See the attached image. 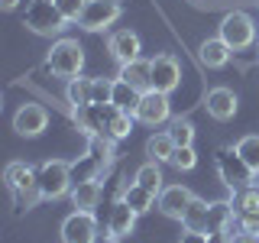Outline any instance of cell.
Masks as SVG:
<instances>
[{
	"instance_id": "ffe728a7",
	"label": "cell",
	"mask_w": 259,
	"mask_h": 243,
	"mask_svg": "<svg viewBox=\"0 0 259 243\" xmlns=\"http://www.w3.org/2000/svg\"><path fill=\"white\" fill-rule=\"evenodd\" d=\"M117 78H123L126 85L136 88V91H149V88H152V68H149V62H146V59L120 65V75Z\"/></svg>"
},
{
	"instance_id": "8d00e7d4",
	"label": "cell",
	"mask_w": 259,
	"mask_h": 243,
	"mask_svg": "<svg viewBox=\"0 0 259 243\" xmlns=\"http://www.w3.org/2000/svg\"><path fill=\"white\" fill-rule=\"evenodd\" d=\"M256 46H259V36H256Z\"/></svg>"
},
{
	"instance_id": "30bf717a",
	"label": "cell",
	"mask_w": 259,
	"mask_h": 243,
	"mask_svg": "<svg viewBox=\"0 0 259 243\" xmlns=\"http://www.w3.org/2000/svg\"><path fill=\"white\" fill-rule=\"evenodd\" d=\"M168 94L156 91V88H149V91H143L140 104H136L133 110V120L136 124H146V127H162L168 120Z\"/></svg>"
},
{
	"instance_id": "603a6c76",
	"label": "cell",
	"mask_w": 259,
	"mask_h": 243,
	"mask_svg": "<svg viewBox=\"0 0 259 243\" xmlns=\"http://www.w3.org/2000/svg\"><path fill=\"white\" fill-rule=\"evenodd\" d=\"M120 198H123L126 205L136 211V214H146V211H152V205H159L156 194L146 191L143 185H136V182H126V185H123V191H120Z\"/></svg>"
},
{
	"instance_id": "7402d4cb",
	"label": "cell",
	"mask_w": 259,
	"mask_h": 243,
	"mask_svg": "<svg viewBox=\"0 0 259 243\" xmlns=\"http://www.w3.org/2000/svg\"><path fill=\"white\" fill-rule=\"evenodd\" d=\"M65 101L68 107H84V104H94V78H68V88H65Z\"/></svg>"
},
{
	"instance_id": "836d02e7",
	"label": "cell",
	"mask_w": 259,
	"mask_h": 243,
	"mask_svg": "<svg viewBox=\"0 0 259 243\" xmlns=\"http://www.w3.org/2000/svg\"><path fill=\"white\" fill-rule=\"evenodd\" d=\"M233 243H259V233H249V230H237V233H233Z\"/></svg>"
},
{
	"instance_id": "5b68a950",
	"label": "cell",
	"mask_w": 259,
	"mask_h": 243,
	"mask_svg": "<svg viewBox=\"0 0 259 243\" xmlns=\"http://www.w3.org/2000/svg\"><path fill=\"white\" fill-rule=\"evenodd\" d=\"M39 175V191H42V201H59L71 191L75 185V172H71V162L65 159H46L42 166L36 169Z\"/></svg>"
},
{
	"instance_id": "9c48e42d",
	"label": "cell",
	"mask_w": 259,
	"mask_h": 243,
	"mask_svg": "<svg viewBox=\"0 0 259 243\" xmlns=\"http://www.w3.org/2000/svg\"><path fill=\"white\" fill-rule=\"evenodd\" d=\"M101 233H97V217L94 211H71L62 221V243H97Z\"/></svg>"
},
{
	"instance_id": "ac0fdd59",
	"label": "cell",
	"mask_w": 259,
	"mask_h": 243,
	"mask_svg": "<svg viewBox=\"0 0 259 243\" xmlns=\"http://www.w3.org/2000/svg\"><path fill=\"white\" fill-rule=\"evenodd\" d=\"M101 182L97 178H81V182L71 185V191H68V198H71V205H75L78 211H94L97 208V201H101Z\"/></svg>"
},
{
	"instance_id": "7c38bea8",
	"label": "cell",
	"mask_w": 259,
	"mask_h": 243,
	"mask_svg": "<svg viewBox=\"0 0 259 243\" xmlns=\"http://www.w3.org/2000/svg\"><path fill=\"white\" fill-rule=\"evenodd\" d=\"M149 68H152V88L162 94H172L178 85H182V68L172 55H156L149 59Z\"/></svg>"
},
{
	"instance_id": "4fadbf2b",
	"label": "cell",
	"mask_w": 259,
	"mask_h": 243,
	"mask_svg": "<svg viewBox=\"0 0 259 243\" xmlns=\"http://www.w3.org/2000/svg\"><path fill=\"white\" fill-rule=\"evenodd\" d=\"M46 127H49V113H46V107H39V104H23V107L13 113V130L20 136H26V140L39 136Z\"/></svg>"
},
{
	"instance_id": "2e32d148",
	"label": "cell",
	"mask_w": 259,
	"mask_h": 243,
	"mask_svg": "<svg viewBox=\"0 0 259 243\" xmlns=\"http://www.w3.org/2000/svg\"><path fill=\"white\" fill-rule=\"evenodd\" d=\"M204 107L214 120H233L237 117V107H240V97L230 91V88H210L207 97H204Z\"/></svg>"
},
{
	"instance_id": "44dd1931",
	"label": "cell",
	"mask_w": 259,
	"mask_h": 243,
	"mask_svg": "<svg viewBox=\"0 0 259 243\" xmlns=\"http://www.w3.org/2000/svg\"><path fill=\"white\" fill-rule=\"evenodd\" d=\"M233 221H237V208H233V201H210V205H207V233L230 230Z\"/></svg>"
},
{
	"instance_id": "8992f818",
	"label": "cell",
	"mask_w": 259,
	"mask_h": 243,
	"mask_svg": "<svg viewBox=\"0 0 259 243\" xmlns=\"http://www.w3.org/2000/svg\"><path fill=\"white\" fill-rule=\"evenodd\" d=\"M46 68L55 78H78L84 68V49L78 46V39H55L46 55Z\"/></svg>"
},
{
	"instance_id": "7a4b0ae2",
	"label": "cell",
	"mask_w": 259,
	"mask_h": 243,
	"mask_svg": "<svg viewBox=\"0 0 259 243\" xmlns=\"http://www.w3.org/2000/svg\"><path fill=\"white\" fill-rule=\"evenodd\" d=\"M4 182H7V191L13 198V211L23 214V211H32L42 201V191H39V175L36 169H29L26 162H10L4 172Z\"/></svg>"
},
{
	"instance_id": "6da1fadb",
	"label": "cell",
	"mask_w": 259,
	"mask_h": 243,
	"mask_svg": "<svg viewBox=\"0 0 259 243\" xmlns=\"http://www.w3.org/2000/svg\"><path fill=\"white\" fill-rule=\"evenodd\" d=\"M71 120L84 136H104V140H126L133 130V113L113 107V104H84L71 107Z\"/></svg>"
},
{
	"instance_id": "52a82bcc",
	"label": "cell",
	"mask_w": 259,
	"mask_h": 243,
	"mask_svg": "<svg viewBox=\"0 0 259 243\" xmlns=\"http://www.w3.org/2000/svg\"><path fill=\"white\" fill-rule=\"evenodd\" d=\"M65 16L55 7V0H29L26 13H23V26L32 29L36 36H59L65 29Z\"/></svg>"
},
{
	"instance_id": "f546056e",
	"label": "cell",
	"mask_w": 259,
	"mask_h": 243,
	"mask_svg": "<svg viewBox=\"0 0 259 243\" xmlns=\"http://www.w3.org/2000/svg\"><path fill=\"white\" fill-rule=\"evenodd\" d=\"M194 162H198V156H194V146H175L172 166L178 169V172H188V169H194Z\"/></svg>"
},
{
	"instance_id": "cb8c5ba5",
	"label": "cell",
	"mask_w": 259,
	"mask_h": 243,
	"mask_svg": "<svg viewBox=\"0 0 259 243\" xmlns=\"http://www.w3.org/2000/svg\"><path fill=\"white\" fill-rule=\"evenodd\" d=\"M140 97H143V91H136V88L126 85L123 78H113V91H110V104H113V107L133 113L136 104H140Z\"/></svg>"
},
{
	"instance_id": "8fae6325",
	"label": "cell",
	"mask_w": 259,
	"mask_h": 243,
	"mask_svg": "<svg viewBox=\"0 0 259 243\" xmlns=\"http://www.w3.org/2000/svg\"><path fill=\"white\" fill-rule=\"evenodd\" d=\"M233 208H237V224H240V230L259 233V188H256V185H249V188L237 191Z\"/></svg>"
},
{
	"instance_id": "d6986e66",
	"label": "cell",
	"mask_w": 259,
	"mask_h": 243,
	"mask_svg": "<svg viewBox=\"0 0 259 243\" xmlns=\"http://www.w3.org/2000/svg\"><path fill=\"white\" fill-rule=\"evenodd\" d=\"M230 55H233V49L224 43L221 36H214V39H204V43L198 46V59L207 65V68H224L227 62H230Z\"/></svg>"
},
{
	"instance_id": "277c9868",
	"label": "cell",
	"mask_w": 259,
	"mask_h": 243,
	"mask_svg": "<svg viewBox=\"0 0 259 243\" xmlns=\"http://www.w3.org/2000/svg\"><path fill=\"white\" fill-rule=\"evenodd\" d=\"M217 36H221L233 52H243V49L256 46L259 26H256V20L246 10H227L224 20H221V26H217Z\"/></svg>"
},
{
	"instance_id": "ba28073f",
	"label": "cell",
	"mask_w": 259,
	"mask_h": 243,
	"mask_svg": "<svg viewBox=\"0 0 259 243\" xmlns=\"http://www.w3.org/2000/svg\"><path fill=\"white\" fill-rule=\"evenodd\" d=\"M120 13H123V0H88L78 16V26L88 32H101L113 26L120 20Z\"/></svg>"
},
{
	"instance_id": "3957f363",
	"label": "cell",
	"mask_w": 259,
	"mask_h": 243,
	"mask_svg": "<svg viewBox=\"0 0 259 243\" xmlns=\"http://www.w3.org/2000/svg\"><path fill=\"white\" fill-rule=\"evenodd\" d=\"M214 166H217L221 182L233 194L243 191V188H249V185H256V172L243 162V156L237 152V146H221V149L214 152Z\"/></svg>"
},
{
	"instance_id": "5bb4252c",
	"label": "cell",
	"mask_w": 259,
	"mask_h": 243,
	"mask_svg": "<svg viewBox=\"0 0 259 243\" xmlns=\"http://www.w3.org/2000/svg\"><path fill=\"white\" fill-rule=\"evenodd\" d=\"M194 198H198V194L188 191L185 185H168V188H162V194H159V211L165 217H172V221H182Z\"/></svg>"
},
{
	"instance_id": "e575fe53",
	"label": "cell",
	"mask_w": 259,
	"mask_h": 243,
	"mask_svg": "<svg viewBox=\"0 0 259 243\" xmlns=\"http://www.w3.org/2000/svg\"><path fill=\"white\" fill-rule=\"evenodd\" d=\"M20 7V0H0V10H16Z\"/></svg>"
},
{
	"instance_id": "d590c367",
	"label": "cell",
	"mask_w": 259,
	"mask_h": 243,
	"mask_svg": "<svg viewBox=\"0 0 259 243\" xmlns=\"http://www.w3.org/2000/svg\"><path fill=\"white\" fill-rule=\"evenodd\" d=\"M97 243H123V240H120V237H113V233H104V237L97 240Z\"/></svg>"
},
{
	"instance_id": "4dcf8cb0",
	"label": "cell",
	"mask_w": 259,
	"mask_h": 243,
	"mask_svg": "<svg viewBox=\"0 0 259 243\" xmlns=\"http://www.w3.org/2000/svg\"><path fill=\"white\" fill-rule=\"evenodd\" d=\"M84 4L88 0H55V7L62 10V16L68 23H78V16H81V10H84Z\"/></svg>"
},
{
	"instance_id": "1f68e13d",
	"label": "cell",
	"mask_w": 259,
	"mask_h": 243,
	"mask_svg": "<svg viewBox=\"0 0 259 243\" xmlns=\"http://www.w3.org/2000/svg\"><path fill=\"white\" fill-rule=\"evenodd\" d=\"M110 91H113V81L94 78V104H110Z\"/></svg>"
},
{
	"instance_id": "d6a6232c",
	"label": "cell",
	"mask_w": 259,
	"mask_h": 243,
	"mask_svg": "<svg viewBox=\"0 0 259 243\" xmlns=\"http://www.w3.org/2000/svg\"><path fill=\"white\" fill-rule=\"evenodd\" d=\"M178 243H210V240H207V233H201V230H185Z\"/></svg>"
},
{
	"instance_id": "f1b7e54d",
	"label": "cell",
	"mask_w": 259,
	"mask_h": 243,
	"mask_svg": "<svg viewBox=\"0 0 259 243\" xmlns=\"http://www.w3.org/2000/svg\"><path fill=\"white\" fill-rule=\"evenodd\" d=\"M168 136L175 140V146H191V143H194V127H191V120H172Z\"/></svg>"
},
{
	"instance_id": "e0dca14e",
	"label": "cell",
	"mask_w": 259,
	"mask_h": 243,
	"mask_svg": "<svg viewBox=\"0 0 259 243\" xmlns=\"http://www.w3.org/2000/svg\"><path fill=\"white\" fill-rule=\"evenodd\" d=\"M136 211L126 205L123 198H117L110 205V211H107V233H113V237H120L123 240L126 233H133V227H136Z\"/></svg>"
},
{
	"instance_id": "9a60e30c",
	"label": "cell",
	"mask_w": 259,
	"mask_h": 243,
	"mask_svg": "<svg viewBox=\"0 0 259 243\" xmlns=\"http://www.w3.org/2000/svg\"><path fill=\"white\" fill-rule=\"evenodd\" d=\"M107 52L117 59V65H126V62H136V59H143V43H140V36H136L133 29H117L113 36L107 39Z\"/></svg>"
},
{
	"instance_id": "83f0119b",
	"label": "cell",
	"mask_w": 259,
	"mask_h": 243,
	"mask_svg": "<svg viewBox=\"0 0 259 243\" xmlns=\"http://www.w3.org/2000/svg\"><path fill=\"white\" fill-rule=\"evenodd\" d=\"M237 152L243 156V162H246V166L259 175V136H256V133L243 136V140L237 143Z\"/></svg>"
},
{
	"instance_id": "484cf974",
	"label": "cell",
	"mask_w": 259,
	"mask_h": 243,
	"mask_svg": "<svg viewBox=\"0 0 259 243\" xmlns=\"http://www.w3.org/2000/svg\"><path fill=\"white\" fill-rule=\"evenodd\" d=\"M146 156L156 159V162H172V156H175V140L168 136V130L152 133L149 140H146Z\"/></svg>"
},
{
	"instance_id": "4316f807",
	"label": "cell",
	"mask_w": 259,
	"mask_h": 243,
	"mask_svg": "<svg viewBox=\"0 0 259 243\" xmlns=\"http://www.w3.org/2000/svg\"><path fill=\"white\" fill-rule=\"evenodd\" d=\"M207 205H210V201H204V198H194L191 201V208L185 211V217H182V227H185V230L207 233Z\"/></svg>"
},
{
	"instance_id": "d4e9b609",
	"label": "cell",
	"mask_w": 259,
	"mask_h": 243,
	"mask_svg": "<svg viewBox=\"0 0 259 243\" xmlns=\"http://www.w3.org/2000/svg\"><path fill=\"white\" fill-rule=\"evenodd\" d=\"M133 182H136V185H143L146 191H152V194H156V198L162 194V188H165V185H162V182H165V178H162V169H159V162H156V159L143 162V166L136 169Z\"/></svg>"
}]
</instances>
